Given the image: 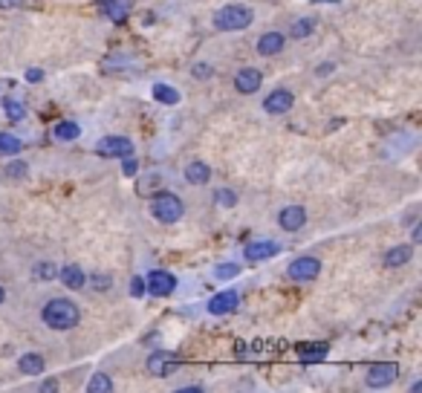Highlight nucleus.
<instances>
[{
	"label": "nucleus",
	"mask_w": 422,
	"mask_h": 393,
	"mask_svg": "<svg viewBox=\"0 0 422 393\" xmlns=\"http://www.w3.org/2000/svg\"><path fill=\"white\" fill-rule=\"evenodd\" d=\"M4 301H6V289H4V286H0V304H4Z\"/></svg>",
	"instance_id": "40"
},
{
	"label": "nucleus",
	"mask_w": 422,
	"mask_h": 393,
	"mask_svg": "<svg viewBox=\"0 0 422 393\" xmlns=\"http://www.w3.org/2000/svg\"><path fill=\"white\" fill-rule=\"evenodd\" d=\"M411 260V246H396L385 255V266H405Z\"/></svg>",
	"instance_id": "23"
},
{
	"label": "nucleus",
	"mask_w": 422,
	"mask_h": 393,
	"mask_svg": "<svg viewBox=\"0 0 422 393\" xmlns=\"http://www.w3.org/2000/svg\"><path fill=\"white\" fill-rule=\"evenodd\" d=\"M411 240H414V243H419V240H422V226H414V232H411Z\"/></svg>",
	"instance_id": "39"
},
{
	"label": "nucleus",
	"mask_w": 422,
	"mask_h": 393,
	"mask_svg": "<svg viewBox=\"0 0 422 393\" xmlns=\"http://www.w3.org/2000/svg\"><path fill=\"white\" fill-rule=\"evenodd\" d=\"M154 98L159 105H177L179 102V93L174 90V87H168V84H154Z\"/></svg>",
	"instance_id": "22"
},
{
	"label": "nucleus",
	"mask_w": 422,
	"mask_h": 393,
	"mask_svg": "<svg viewBox=\"0 0 422 393\" xmlns=\"http://www.w3.org/2000/svg\"><path fill=\"white\" fill-rule=\"evenodd\" d=\"M185 180H189L191 185H205L211 180V168L205 162H191L189 168H185Z\"/></svg>",
	"instance_id": "18"
},
{
	"label": "nucleus",
	"mask_w": 422,
	"mask_h": 393,
	"mask_svg": "<svg viewBox=\"0 0 422 393\" xmlns=\"http://www.w3.org/2000/svg\"><path fill=\"white\" fill-rule=\"evenodd\" d=\"M182 211H185V206H182V200L177 194H171V191H159L154 200H151V214L159 220V223H177V220L182 217Z\"/></svg>",
	"instance_id": "3"
},
{
	"label": "nucleus",
	"mask_w": 422,
	"mask_h": 393,
	"mask_svg": "<svg viewBox=\"0 0 422 393\" xmlns=\"http://www.w3.org/2000/svg\"><path fill=\"white\" fill-rule=\"evenodd\" d=\"M41 79H43L41 69H29V72H27V81H41Z\"/></svg>",
	"instance_id": "36"
},
{
	"label": "nucleus",
	"mask_w": 422,
	"mask_h": 393,
	"mask_svg": "<svg viewBox=\"0 0 422 393\" xmlns=\"http://www.w3.org/2000/svg\"><path fill=\"white\" fill-rule=\"evenodd\" d=\"M211 72H215V69H211L208 64H194V76H197L200 81H205V79L211 76Z\"/></svg>",
	"instance_id": "31"
},
{
	"label": "nucleus",
	"mask_w": 422,
	"mask_h": 393,
	"mask_svg": "<svg viewBox=\"0 0 422 393\" xmlns=\"http://www.w3.org/2000/svg\"><path fill=\"white\" fill-rule=\"evenodd\" d=\"M99 12L113 23H122L133 12V0H99Z\"/></svg>",
	"instance_id": "8"
},
{
	"label": "nucleus",
	"mask_w": 422,
	"mask_h": 393,
	"mask_svg": "<svg viewBox=\"0 0 422 393\" xmlns=\"http://www.w3.org/2000/svg\"><path fill=\"white\" fill-rule=\"evenodd\" d=\"M396 373H400V367H396L393 361H379L367 371V385L370 387H388L396 379Z\"/></svg>",
	"instance_id": "7"
},
{
	"label": "nucleus",
	"mask_w": 422,
	"mask_h": 393,
	"mask_svg": "<svg viewBox=\"0 0 422 393\" xmlns=\"http://www.w3.org/2000/svg\"><path fill=\"white\" fill-rule=\"evenodd\" d=\"M304 223H307V208L304 206H287L278 214V226L284 232H298Z\"/></svg>",
	"instance_id": "10"
},
{
	"label": "nucleus",
	"mask_w": 422,
	"mask_h": 393,
	"mask_svg": "<svg viewBox=\"0 0 422 393\" xmlns=\"http://www.w3.org/2000/svg\"><path fill=\"white\" fill-rule=\"evenodd\" d=\"M238 304H240L238 292L226 289V292H217L215 298L208 301V312H211V315H226V312H231V309H238Z\"/></svg>",
	"instance_id": "12"
},
{
	"label": "nucleus",
	"mask_w": 422,
	"mask_h": 393,
	"mask_svg": "<svg viewBox=\"0 0 422 393\" xmlns=\"http://www.w3.org/2000/svg\"><path fill=\"white\" fill-rule=\"evenodd\" d=\"M55 387H58V382H55V379H46V382L41 385V390H55Z\"/></svg>",
	"instance_id": "38"
},
{
	"label": "nucleus",
	"mask_w": 422,
	"mask_h": 393,
	"mask_svg": "<svg viewBox=\"0 0 422 393\" xmlns=\"http://www.w3.org/2000/svg\"><path fill=\"white\" fill-rule=\"evenodd\" d=\"M110 387H113V385H110V379H107L104 373H96V376L90 379V385H87L90 393H96V390H110Z\"/></svg>",
	"instance_id": "28"
},
{
	"label": "nucleus",
	"mask_w": 422,
	"mask_h": 393,
	"mask_svg": "<svg viewBox=\"0 0 422 393\" xmlns=\"http://www.w3.org/2000/svg\"><path fill=\"white\" fill-rule=\"evenodd\" d=\"M330 72H333V64H321L318 67V76H330Z\"/></svg>",
	"instance_id": "37"
},
{
	"label": "nucleus",
	"mask_w": 422,
	"mask_h": 393,
	"mask_svg": "<svg viewBox=\"0 0 422 393\" xmlns=\"http://www.w3.org/2000/svg\"><path fill=\"white\" fill-rule=\"evenodd\" d=\"M27 174H29V165H27V162H20V159L12 162V165L6 168V177H12V180H23Z\"/></svg>",
	"instance_id": "27"
},
{
	"label": "nucleus",
	"mask_w": 422,
	"mask_h": 393,
	"mask_svg": "<svg viewBox=\"0 0 422 393\" xmlns=\"http://www.w3.org/2000/svg\"><path fill=\"white\" fill-rule=\"evenodd\" d=\"M313 29H315V23L310 20V18H301V20H295V27H292V38H307V35H313Z\"/></svg>",
	"instance_id": "25"
},
{
	"label": "nucleus",
	"mask_w": 422,
	"mask_h": 393,
	"mask_svg": "<svg viewBox=\"0 0 422 393\" xmlns=\"http://www.w3.org/2000/svg\"><path fill=\"white\" fill-rule=\"evenodd\" d=\"M292 93L290 90H275V93H269L266 98H264V110L269 113V116H284L290 107H292Z\"/></svg>",
	"instance_id": "11"
},
{
	"label": "nucleus",
	"mask_w": 422,
	"mask_h": 393,
	"mask_svg": "<svg viewBox=\"0 0 422 393\" xmlns=\"http://www.w3.org/2000/svg\"><path fill=\"white\" fill-rule=\"evenodd\" d=\"M4 110H6V116H9L12 121H20V119H23V105L12 102V98H6V102H4Z\"/></svg>",
	"instance_id": "29"
},
{
	"label": "nucleus",
	"mask_w": 422,
	"mask_h": 393,
	"mask_svg": "<svg viewBox=\"0 0 422 393\" xmlns=\"http://www.w3.org/2000/svg\"><path fill=\"white\" fill-rule=\"evenodd\" d=\"M125 174H128V177H133V174H136V162H133L130 156H125Z\"/></svg>",
	"instance_id": "35"
},
{
	"label": "nucleus",
	"mask_w": 422,
	"mask_h": 393,
	"mask_svg": "<svg viewBox=\"0 0 422 393\" xmlns=\"http://www.w3.org/2000/svg\"><path fill=\"white\" fill-rule=\"evenodd\" d=\"M148 367H151L154 376H168V373L177 371V361H174V356H171L168 350H156V353L148 359Z\"/></svg>",
	"instance_id": "15"
},
{
	"label": "nucleus",
	"mask_w": 422,
	"mask_h": 393,
	"mask_svg": "<svg viewBox=\"0 0 422 393\" xmlns=\"http://www.w3.org/2000/svg\"><path fill=\"white\" fill-rule=\"evenodd\" d=\"M41 321L50 327V330H73L79 321H81V312L73 301L67 298H50L41 309Z\"/></svg>",
	"instance_id": "1"
},
{
	"label": "nucleus",
	"mask_w": 422,
	"mask_h": 393,
	"mask_svg": "<svg viewBox=\"0 0 422 393\" xmlns=\"http://www.w3.org/2000/svg\"><path fill=\"white\" fill-rule=\"evenodd\" d=\"M321 272V260L313 258V255H304V258H295L287 269L290 281H298V284H307V281H315Z\"/></svg>",
	"instance_id": "4"
},
{
	"label": "nucleus",
	"mask_w": 422,
	"mask_h": 393,
	"mask_svg": "<svg viewBox=\"0 0 422 393\" xmlns=\"http://www.w3.org/2000/svg\"><path fill=\"white\" fill-rule=\"evenodd\" d=\"M53 133H55V139H61V142H76V139L81 136V128L76 125V121H58V125L53 128Z\"/></svg>",
	"instance_id": "20"
},
{
	"label": "nucleus",
	"mask_w": 422,
	"mask_h": 393,
	"mask_svg": "<svg viewBox=\"0 0 422 393\" xmlns=\"http://www.w3.org/2000/svg\"><path fill=\"white\" fill-rule=\"evenodd\" d=\"M298 356L307 361V364H313V361H321L327 353H330V344L327 341H315V344H298Z\"/></svg>",
	"instance_id": "17"
},
{
	"label": "nucleus",
	"mask_w": 422,
	"mask_h": 393,
	"mask_svg": "<svg viewBox=\"0 0 422 393\" xmlns=\"http://www.w3.org/2000/svg\"><path fill=\"white\" fill-rule=\"evenodd\" d=\"M35 278H38L41 284H46V281H53V278H58V266H55V263H50V260H43V263H38V266H35Z\"/></svg>",
	"instance_id": "24"
},
{
	"label": "nucleus",
	"mask_w": 422,
	"mask_h": 393,
	"mask_svg": "<svg viewBox=\"0 0 422 393\" xmlns=\"http://www.w3.org/2000/svg\"><path fill=\"white\" fill-rule=\"evenodd\" d=\"M90 281H93V286H96V289H107V286H110V278H107V275H93Z\"/></svg>",
	"instance_id": "34"
},
{
	"label": "nucleus",
	"mask_w": 422,
	"mask_h": 393,
	"mask_svg": "<svg viewBox=\"0 0 422 393\" xmlns=\"http://www.w3.org/2000/svg\"><path fill=\"white\" fill-rule=\"evenodd\" d=\"M142 292H145V278H133V284H130V295H136V298H139Z\"/></svg>",
	"instance_id": "33"
},
{
	"label": "nucleus",
	"mask_w": 422,
	"mask_h": 393,
	"mask_svg": "<svg viewBox=\"0 0 422 393\" xmlns=\"http://www.w3.org/2000/svg\"><path fill=\"white\" fill-rule=\"evenodd\" d=\"M211 20H215V29H220V32H240V29L252 27L254 12L249 6H240V4H229V6L217 9Z\"/></svg>",
	"instance_id": "2"
},
{
	"label": "nucleus",
	"mask_w": 422,
	"mask_h": 393,
	"mask_svg": "<svg viewBox=\"0 0 422 393\" xmlns=\"http://www.w3.org/2000/svg\"><path fill=\"white\" fill-rule=\"evenodd\" d=\"M32 0H0V6L4 9H18V6H29Z\"/></svg>",
	"instance_id": "32"
},
{
	"label": "nucleus",
	"mask_w": 422,
	"mask_h": 393,
	"mask_svg": "<svg viewBox=\"0 0 422 393\" xmlns=\"http://www.w3.org/2000/svg\"><path fill=\"white\" fill-rule=\"evenodd\" d=\"M96 151H99V156H107V159H125L133 154V145L125 136H104L96 145Z\"/></svg>",
	"instance_id": "5"
},
{
	"label": "nucleus",
	"mask_w": 422,
	"mask_h": 393,
	"mask_svg": "<svg viewBox=\"0 0 422 393\" xmlns=\"http://www.w3.org/2000/svg\"><path fill=\"white\" fill-rule=\"evenodd\" d=\"M58 281L67 286V289H84L87 286V275H84V269L76 266V263H69L64 269H58Z\"/></svg>",
	"instance_id": "14"
},
{
	"label": "nucleus",
	"mask_w": 422,
	"mask_h": 393,
	"mask_svg": "<svg viewBox=\"0 0 422 393\" xmlns=\"http://www.w3.org/2000/svg\"><path fill=\"white\" fill-rule=\"evenodd\" d=\"M23 151V142L12 133H0V156H15Z\"/></svg>",
	"instance_id": "21"
},
{
	"label": "nucleus",
	"mask_w": 422,
	"mask_h": 393,
	"mask_svg": "<svg viewBox=\"0 0 422 393\" xmlns=\"http://www.w3.org/2000/svg\"><path fill=\"white\" fill-rule=\"evenodd\" d=\"M18 367H20V373L38 376V373H43V359H41L38 353H27V356L18 359Z\"/></svg>",
	"instance_id": "19"
},
{
	"label": "nucleus",
	"mask_w": 422,
	"mask_h": 393,
	"mask_svg": "<svg viewBox=\"0 0 422 393\" xmlns=\"http://www.w3.org/2000/svg\"><path fill=\"white\" fill-rule=\"evenodd\" d=\"M145 289L156 298H168V295L177 289V278L171 272H162V269H154V272L145 278Z\"/></svg>",
	"instance_id": "6"
},
{
	"label": "nucleus",
	"mask_w": 422,
	"mask_h": 393,
	"mask_svg": "<svg viewBox=\"0 0 422 393\" xmlns=\"http://www.w3.org/2000/svg\"><path fill=\"white\" fill-rule=\"evenodd\" d=\"M261 84H264V76H261V69H254V67H243L238 76H234V87H238V93H243V95L257 93Z\"/></svg>",
	"instance_id": "9"
},
{
	"label": "nucleus",
	"mask_w": 422,
	"mask_h": 393,
	"mask_svg": "<svg viewBox=\"0 0 422 393\" xmlns=\"http://www.w3.org/2000/svg\"><path fill=\"white\" fill-rule=\"evenodd\" d=\"M278 252H280V246H278V243H272V240H257V243H249V246H246L243 258H249L252 263H257V260H269V258H275Z\"/></svg>",
	"instance_id": "13"
},
{
	"label": "nucleus",
	"mask_w": 422,
	"mask_h": 393,
	"mask_svg": "<svg viewBox=\"0 0 422 393\" xmlns=\"http://www.w3.org/2000/svg\"><path fill=\"white\" fill-rule=\"evenodd\" d=\"M284 44H287V38L280 32H264L261 38H257V53L272 58V55H278L280 49H284Z\"/></svg>",
	"instance_id": "16"
},
{
	"label": "nucleus",
	"mask_w": 422,
	"mask_h": 393,
	"mask_svg": "<svg viewBox=\"0 0 422 393\" xmlns=\"http://www.w3.org/2000/svg\"><path fill=\"white\" fill-rule=\"evenodd\" d=\"M238 275H240V266L238 263H220V266H215V278H220V281L238 278Z\"/></svg>",
	"instance_id": "26"
},
{
	"label": "nucleus",
	"mask_w": 422,
	"mask_h": 393,
	"mask_svg": "<svg viewBox=\"0 0 422 393\" xmlns=\"http://www.w3.org/2000/svg\"><path fill=\"white\" fill-rule=\"evenodd\" d=\"M215 200H217L220 206H234V203H238V196H234V191H229V188H220V191L215 194Z\"/></svg>",
	"instance_id": "30"
}]
</instances>
